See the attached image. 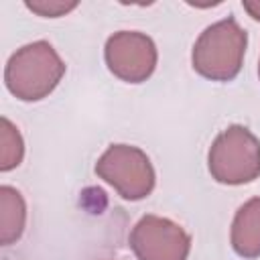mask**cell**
I'll list each match as a JSON object with an SVG mask.
<instances>
[{"mask_svg":"<svg viewBox=\"0 0 260 260\" xmlns=\"http://www.w3.org/2000/svg\"><path fill=\"white\" fill-rule=\"evenodd\" d=\"M65 75V63L47 41H35L20 47L6 63L4 83L8 91L22 102L47 98Z\"/></svg>","mask_w":260,"mask_h":260,"instance_id":"cell-1","label":"cell"},{"mask_svg":"<svg viewBox=\"0 0 260 260\" xmlns=\"http://www.w3.org/2000/svg\"><path fill=\"white\" fill-rule=\"evenodd\" d=\"M211 177L223 185H244L260 177V140L240 124L228 126L207 154Z\"/></svg>","mask_w":260,"mask_h":260,"instance_id":"cell-3","label":"cell"},{"mask_svg":"<svg viewBox=\"0 0 260 260\" xmlns=\"http://www.w3.org/2000/svg\"><path fill=\"white\" fill-rule=\"evenodd\" d=\"M24 223H26V203L22 195L10 185H2L0 187V244L2 246L14 244L22 236Z\"/></svg>","mask_w":260,"mask_h":260,"instance_id":"cell-8","label":"cell"},{"mask_svg":"<svg viewBox=\"0 0 260 260\" xmlns=\"http://www.w3.org/2000/svg\"><path fill=\"white\" fill-rule=\"evenodd\" d=\"M248 45L246 30L234 16L207 26L193 45V69L211 81H232L244 63Z\"/></svg>","mask_w":260,"mask_h":260,"instance_id":"cell-2","label":"cell"},{"mask_svg":"<svg viewBox=\"0 0 260 260\" xmlns=\"http://www.w3.org/2000/svg\"><path fill=\"white\" fill-rule=\"evenodd\" d=\"M130 248L138 260H187L191 236L167 217L144 215L130 232Z\"/></svg>","mask_w":260,"mask_h":260,"instance_id":"cell-6","label":"cell"},{"mask_svg":"<svg viewBox=\"0 0 260 260\" xmlns=\"http://www.w3.org/2000/svg\"><path fill=\"white\" fill-rule=\"evenodd\" d=\"M95 173L128 201L144 199L154 189V169L146 152L130 144H112L98 158Z\"/></svg>","mask_w":260,"mask_h":260,"instance_id":"cell-4","label":"cell"},{"mask_svg":"<svg viewBox=\"0 0 260 260\" xmlns=\"http://www.w3.org/2000/svg\"><path fill=\"white\" fill-rule=\"evenodd\" d=\"M75 6H77V2H63V0H32V2L28 0L26 2L28 10H32L35 14L45 16V18L63 16V14L71 12Z\"/></svg>","mask_w":260,"mask_h":260,"instance_id":"cell-10","label":"cell"},{"mask_svg":"<svg viewBox=\"0 0 260 260\" xmlns=\"http://www.w3.org/2000/svg\"><path fill=\"white\" fill-rule=\"evenodd\" d=\"M24 142L18 128L8 120L0 118V171H12L22 162Z\"/></svg>","mask_w":260,"mask_h":260,"instance_id":"cell-9","label":"cell"},{"mask_svg":"<svg viewBox=\"0 0 260 260\" xmlns=\"http://www.w3.org/2000/svg\"><path fill=\"white\" fill-rule=\"evenodd\" d=\"M230 240L238 256L248 260L260 256V197L246 201L236 211Z\"/></svg>","mask_w":260,"mask_h":260,"instance_id":"cell-7","label":"cell"},{"mask_svg":"<svg viewBox=\"0 0 260 260\" xmlns=\"http://www.w3.org/2000/svg\"><path fill=\"white\" fill-rule=\"evenodd\" d=\"M258 77H260V65H258Z\"/></svg>","mask_w":260,"mask_h":260,"instance_id":"cell-12","label":"cell"},{"mask_svg":"<svg viewBox=\"0 0 260 260\" xmlns=\"http://www.w3.org/2000/svg\"><path fill=\"white\" fill-rule=\"evenodd\" d=\"M108 69L126 83L146 81L156 67V45L154 41L138 30L114 32L104 49Z\"/></svg>","mask_w":260,"mask_h":260,"instance_id":"cell-5","label":"cell"},{"mask_svg":"<svg viewBox=\"0 0 260 260\" xmlns=\"http://www.w3.org/2000/svg\"><path fill=\"white\" fill-rule=\"evenodd\" d=\"M242 6L254 20H260V0H244Z\"/></svg>","mask_w":260,"mask_h":260,"instance_id":"cell-11","label":"cell"}]
</instances>
